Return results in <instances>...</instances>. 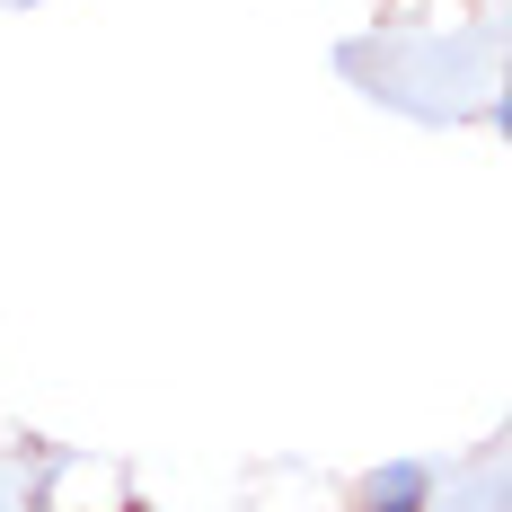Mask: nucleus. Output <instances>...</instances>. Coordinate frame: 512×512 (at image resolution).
I'll return each instance as SVG.
<instances>
[{
  "label": "nucleus",
  "mask_w": 512,
  "mask_h": 512,
  "mask_svg": "<svg viewBox=\"0 0 512 512\" xmlns=\"http://www.w3.org/2000/svg\"><path fill=\"white\" fill-rule=\"evenodd\" d=\"M354 504H362V512H424V504H433V468H424V460H389V468H371Z\"/></svg>",
  "instance_id": "obj_1"
}]
</instances>
